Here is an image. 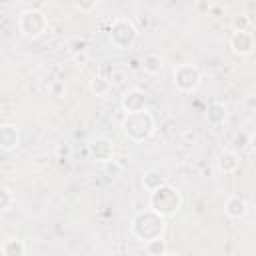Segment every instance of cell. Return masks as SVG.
Segmentation results:
<instances>
[{"label":"cell","mask_w":256,"mask_h":256,"mask_svg":"<svg viewBox=\"0 0 256 256\" xmlns=\"http://www.w3.org/2000/svg\"><path fill=\"white\" fill-rule=\"evenodd\" d=\"M154 128H156V120H154L152 112H148V108L146 110H140V112L126 114L124 120H122V132L132 142H144V140H148L154 134Z\"/></svg>","instance_id":"obj_1"},{"label":"cell","mask_w":256,"mask_h":256,"mask_svg":"<svg viewBox=\"0 0 256 256\" xmlns=\"http://www.w3.org/2000/svg\"><path fill=\"white\" fill-rule=\"evenodd\" d=\"M166 224H164V218L160 214H156L154 210L146 208L144 212H138L132 222H130V230L132 234L142 240V242H148V240H154V238H160L162 232H164Z\"/></svg>","instance_id":"obj_2"},{"label":"cell","mask_w":256,"mask_h":256,"mask_svg":"<svg viewBox=\"0 0 256 256\" xmlns=\"http://www.w3.org/2000/svg\"><path fill=\"white\" fill-rule=\"evenodd\" d=\"M180 206H182V196L170 184H162L158 190L150 192V210H154L162 218L174 216L180 210Z\"/></svg>","instance_id":"obj_3"},{"label":"cell","mask_w":256,"mask_h":256,"mask_svg":"<svg viewBox=\"0 0 256 256\" xmlns=\"http://www.w3.org/2000/svg\"><path fill=\"white\" fill-rule=\"evenodd\" d=\"M108 36H110V42L114 48L128 50V48H132V44L138 38V28L134 26V22L130 18H116L110 26Z\"/></svg>","instance_id":"obj_4"},{"label":"cell","mask_w":256,"mask_h":256,"mask_svg":"<svg viewBox=\"0 0 256 256\" xmlns=\"http://www.w3.org/2000/svg\"><path fill=\"white\" fill-rule=\"evenodd\" d=\"M18 28L26 38H38L48 30V18L36 8H28L18 18Z\"/></svg>","instance_id":"obj_5"},{"label":"cell","mask_w":256,"mask_h":256,"mask_svg":"<svg viewBox=\"0 0 256 256\" xmlns=\"http://www.w3.org/2000/svg\"><path fill=\"white\" fill-rule=\"evenodd\" d=\"M202 82V72L196 64H180L174 68V86L180 92H194Z\"/></svg>","instance_id":"obj_6"},{"label":"cell","mask_w":256,"mask_h":256,"mask_svg":"<svg viewBox=\"0 0 256 256\" xmlns=\"http://www.w3.org/2000/svg\"><path fill=\"white\" fill-rule=\"evenodd\" d=\"M120 104H122V110H124L126 114L140 112V110H146L148 96H146V92H144V90H140V88H130V90H126V92H124V96H122Z\"/></svg>","instance_id":"obj_7"},{"label":"cell","mask_w":256,"mask_h":256,"mask_svg":"<svg viewBox=\"0 0 256 256\" xmlns=\"http://www.w3.org/2000/svg\"><path fill=\"white\" fill-rule=\"evenodd\" d=\"M230 48L236 56H248L254 50V36L248 30H234L230 36Z\"/></svg>","instance_id":"obj_8"},{"label":"cell","mask_w":256,"mask_h":256,"mask_svg":"<svg viewBox=\"0 0 256 256\" xmlns=\"http://www.w3.org/2000/svg\"><path fill=\"white\" fill-rule=\"evenodd\" d=\"M88 152H90V156L96 160V162H110V160H114V144H112V140H108V138H104V136H100V138H94L90 144H88Z\"/></svg>","instance_id":"obj_9"},{"label":"cell","mask_w":256,"mask_h":256,"mask_svg":"<svg viewBox=\"0 0 256 256\" xmlns=\"http://www.w3.org/2000/svg\"><path fill=\"white\" fill-rule=\"evenodd\" d=\"M224 212H226L228 218L238 220V218H244V216H246L248 204H246V200H244L240 194H232V196H228L226 202H224Z\"/></svg>","instance_id":"obj_10"},{"label":"cell","mask_w":256,"mask_h":256,"mask_svg":"<svg viewBox=\"0 0 256 256\" xmlns=\"http://www.w3.org/2000/svg\"><path fill=\"white\" fill-rule=\"evenodd\" d=\"M216 164H218V170L222 174H234L240 168V156L234 150H222L218 154Z\"/></svg>","instance_id":"obj_11"},{"label":"cell","mask_w":256,"mask_h":256,"mask_svg":"<svg viewBox=\"0 0 256 256\" xmlns=\"http://www.w3.org/2000/svg\"><path fill=\"white\" fill-rule=\"evenodd\" d=\"M20 144V134L14 124H0V148L14 150Z\"/></svg>","instance_id":"obj_12"},{"label":"cell","mask_w":256,"mask_h":256,"mask_svg":"<svg viewBox=\"0 0 256 256\" xmlns=\"http://www.w3.org/2000/svg\"><path fill=\"white\" fill-rule=\"evenodd\" d=\"M226 116H228V110H226V106L222 104V102H212L210 106H208V110H206V120H208V124L210 126H220V124H224L226 122Z\"/></svg>","instance_id":"obj_13"},{"label":"cell","mask_w":256,"mask_h":256,"mask_svg":"<svg viewBox=\"0 0 256 256\" xmlns=\"http://www.w3.org/2000/svg\"><path fill=\"white\" fill-rule=\"evenodd\" d=\"M2 256H26V244L24 240L16 238V236H8L2 242Z\"/></svg>","instance_id":"obj_14"},{"label":"cell","mask_w":256,"mask_h":256,"mask_svg":"<svg viewBox=\"0 0 256 256\" xmlns=\"http://www.w3.org/2000/svg\"><path fill=\"white\" fill-rule=\"evenodd\" d=\"M88 88H90V92H92L94 96L104 98V96L110 94V90H112V82H110L106 76H100V74H98V76H94V78L90 80Z\"/></svg>","instance_id":"obj_15"},{"label":"cell","mask_w":256,"mask_h":256,"mask_svg":"<svg viewBox=\"0 0 256 256\" xmlns=\"http://www.w3.org/2000/svg\"><path fill=\"white\" fill-rule=\"evenodd\" d=\"M162 184H166V182H164V176H162L158 170H146V172H144V176H142V186H144L146 192H154V190H158Z\"/></svg>","instance_id":"obj_16"},{"label":"cell","mask_w":256,"mask_h":256,"mask_svg":"<svg viewBox=\"0 0 256 256\" xmlns=\"http://www.w3.org/2000/svg\"><path fill=\"white\" fill-rule=\"evenodd\" d=\"M142 66H144V72H148V74H160L162 68H164V58L156 52H150V54L144 56Z\"/></svg>","instance_id":"obj_17"},{"label":"cell","mask_w":256,"mask_h":256,"mask_svg":"<svg viewBox=\"0 0 256 256\" xmlns=\"http://www.w3.org/2000/svg\"><path fill=\"white\" fill-rule=\"evenodd\" d=\"M146 252H148V256H164L168 252L166 240H162V236L154 238V240H148L146 242Z\"/></svg>","instance_id":"obj_18"},{"label":"cell","mask_w":256,"mask_h":256,"mask_svg":"<svg viewBox=\"0 0 256 256\" xmlns=\"http://www.w3.org/2000/svg\"><path fill=\"white\" fill-rule=\"evenodd\" d=\"M12 202H14V198H12V192H10L8 188L0 186V214H2V212H6V210H10Z\"/></svg>","instance_id":"obj_19"},{"label":"cell","mask_w":256,"mask_h":256,"mask_svg":"<svg viewBox=\"0 0 256 256\" xmlns=\"http://www.w3.org/2000/svg\"><path fill=\"white\" fill-rule=\"evenodd\" d=\"M250 26V18L246 14H240L234 18V30H248Z\"/></svg>","instance_id":"obj_20"},{"label":"cell","mask_w":256,"mask_h":256,"mask_svg":"<svg viewBox=\"0 0 256 256\" xmlns=\"http://www.w3.org/2000/svg\"><path fill=\"white\" fill-rule=\"evenodd\" d=\"M74 8H76V10H80V12H90V10H94V8H96V2H76V4H74Z\"/></svg>","instance_id":"obj_21"},{"label":"cell","mask_w":256,"mask_h":256,"mask_svg":"<svg viewBox=\"0 0 256 256\" xmlns=\"http://www.w3.org/2000/svg\"><path fill=\"white\" fill-rule=\"evenodd\" d=\"M74 58H76L78 62H86V60H88V54H86V52H82V54H74Z\"/></svg>","instance_id":"obj_22"},{"label":"cell","mask_w":256,"mask_h":256,"mask_svg":"<svg viewBox=\"0 0 256 256\" xmlns=\"http://www.w3.org/2000/svg\"><path fill=\"white\" fill-rule=\"evenodd\" d=\"M164 256H180V254H176V252H166Z\"/></svg>","instance_id":"obj_23"}]
</instances>
